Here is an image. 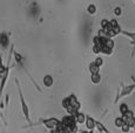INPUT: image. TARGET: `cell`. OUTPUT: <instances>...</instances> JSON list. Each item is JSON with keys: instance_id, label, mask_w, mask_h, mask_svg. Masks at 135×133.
<instances>
[{"instance_id": "cell-28", "label": "cell", "mask_w": 135, "mask_h": 133, "mask_svg": "<svg viewBox=\"0 0 135 133\" xmlns=\"http://www.w3.org/2000/svg\"><path fill=\"white\" fill-rule=\"evenodd\" d=\"M4 63H2V57H1V55H0V65H2Z\"/></svg>"}, {"instance_id": "cell-12", "label": "cell", "mask_w": 135, "mask_h": 133, "mask_svg": "<svg viewBox=\"0 0 135 133\" xmlns=\"http://www.w3.org/2000/svg\"><path fill=\"white\" fill-rule=\"evenodd\" d=\"M120 34H122V35H124V36L129 37V39H131V42H135V32H127V30L122 29Z\"/></svg>"}, {"instance_id": "cell-34", "label": "cell", "mask_w": 135, "mask_h": 133, "mask_svg": "<svg viewBox=\"0 0 135 133\" xmlns=\"http://www.w3.org/2000/svg\"><path fill=\"white\" fill-rule=\"evenodd\" d=\"M0 33H1V32H0Z\"/></svg>"}, {"instance_id": "cell-11", "label": "cell", "mask_w": 135, "mask_h": 133, "mask_svg": "<svg viewBox=\"0 0 135 133\" xmlns=\"http://www.w3.org/2000/svg\"><path fill=\"white\" fill-rule=\"evenodd\" d=\"M90 81L93 84H99L101 82V75L100 73L98 74H90Z\"/></svg>"}, {"instance_id": "cell-22", "label": "cell", "mask_w": 135, "mask_h": 133, "mask_svg": "<svg viewBox=\"0 0 135 133\" xmlns=\"http://www.w3.org/2000/svg\"><path fill=\"white\" fill-rule=\"evenodd\" d=\"M62 106H64L65 109H67L68 106H71V102H69V98H68V97H66V98L62 99Z\"/></svg>"}, {"instance_id": "cell-30", "label": "cell", "mask_w": 135, "mask_h": 133, "mask_svg": "<svg viewBox=\"0 0 135 133\" xmlns=\"http://www.w3.org/2000/svg\"><path fill=\"white\" fill-rule=\"evenodd\" d=\"M131 45L133 46V47H135V42H131Z\"/></svg>"}, {"instance_id": "cell-25", "label": "cell", "mask_w": 135, "mask_h": 133, "mask_svg": "<svg viewBox=\"0 0 135 133\" xmlns=\"http://www.w3.org/2000/svg\"><path fill=\"white\" fill-rule=\"evenodd\" d=\"M100 49H101V48L99 47V46L93 45V53H94V54H100Z\"/></svg>"}, {"instance_id": "cell-31", "label": "cell", "mask_w": 135, "mask_h": 133, "mask_svg": "<svg viewBox=\"0 0 135 133\" xmlns=\"http://www.w3.org/2000/svg\"><path fill=\"white\" fill-rule=\"evenodd\" d=\"M88 133H94V131H89V132H88Z\"/></svg>"}, {"instance_id": "cell-29", "label": "cell", "mask_w": 135, "mask_h": 133, "mask_svg": "<svg viewBox=\"0 0 135 133\" xmlns=\"http://www.w3.org/2000/svg\"><path fill=\"white\" fill-rule=\"evenodd\" d=\"M131 78H132V81H133V82H134V85H135V76H132V77H131Z\"/></svg>"}, {"instance_id": "cell-17", "label": "cell", "mask_w": 135, "mask_h": 133, "mask_svg": "<svg viewBox=\"0 0 135 133\" xmlns=\"http://www.w3.org/2000/svg\"><path fill=\"white\" fill-rule=\"evenodd\" d=\"M100 54H105V55H112V54H113V49H109L108 47L103 46V47H101V49H100Z\"/></svg>"}, {"instance_id": "cell-18", "label": "cell", "mask_w": 135, "mask_h": 133, "mask_svg": "<svg viewBox=\"0 0 135 133\" xmlns=\"http://www.w3.org/2000/svg\"><path fill=\"white\" fill-rule=\"evenodd\" d=\"M105 46H106V47H108L109 49H114V41H113V39L107 37L106 41H105Z\"/></svg>"}, {"instance_id": "cell-5", "label": "cell", "mask_w": 135, "mask_h": 133, "mask_svg": "<svg viewBox=\"0 0 135 133\" xmlns=\"http://www.w3.org/2000/svg\"><path fill=\"white\" fill-rule=\"evenodd\" d=\"M85 124H86V127L88 131H94L95 130V119L93 117H90L89 114H86V121H85Z\"/></svg>"}, {"instance_id": "cell-14", "label": "cell", "mask_w": 135, "mask_h": 133, "mask_svg": "<svg viewBox=\"0 0 135 133\" xmlns=\"http://www.w3.org/2000/svg\"><path fill=\"white\" fill-rule=\"evenodd\" d=\"M87 13L89 15H94L97 13V6H95L94 4H89L87 6Z\"/></svg>"}, {"instance_id": "cell-24", "label": "cell", "mask_w": 135, "mask_h": 133, "mask_svg": "<svg viewBox=\"0 0 135 133\" xmlns=\"http://www.w3.org/2000/svg\"><path fill=\"white\" fill-rule=\"evenodd\" d=\"M120 129L122 130V132H123V133H128V132H129V130H131V129H129V126H128L127 124H123L122 126L120 127Z\"/></svg>"}, {"instance_id": "cell-16", "label": "cell", "mask_w": 135, "mask_h": 133, "mask_svg": "<svg viewBox=\"0 0 135 133\" xmlns=\"http://www.w3.org/2000/svg\"><path fill=\"white\" fill-rule=\"evenodd\" d=\"M123 124H124V120H123L122 117H116L115 120H114V125H115L116 127H119V129H120Z\"/></svg>"}, {"instance_id": "cell-1", "label": "cell", "mask_w": 135, "mask_h": 133, "mask_svg": "<svg viewBox=\"0 0 135 133\" xmlns=\"http://www.w3.org/2000/svg\"><path fill=\"white\" fill-rule=\"evenodd\" d=\"M15 84H17V88H18V92H19V98H20V104H21V111L22 114H24L26 121L28 124H31V117H30V109H28L27 103L25 102L24 98V95H22V90H21V86H20V83L18 80H15Z\"/></svg>"}, {"instance_id": "cell-6", "label": "cell", "mask_w": 135, "mask_h": 133, "mask_svg": "<svg viewBox=\"0 0 135 133\" xmlns=\"http://www.w3.org/2000/svg\"><path fill=\"white\" fill-rule=\"evenodd\" d=\"M68 98H69V102H71V106L76 110V111H80L81 104H80V102L78 101L76 96H75V95H71V96H68Z\"/></svg>"}, {"instance_id": "cell-19", "label": "cell", "mask_w": 135, "mask_h": 133, "mask_svg": "<svg viewBox=\"0 0 135 133\" xmlns=\"http://www.w3.org/2000/svg\"><path fill=\"white\" fill-rule=\"evenodd\" d=\"M109 26H110L112 29H116V28L120 27V25H119V22H118L116 19H112L109 21Z\"/></svg>"}, {"instance_id": "cell-26", "label": "cell", "mask_w": 135, "mask_h": 133, "mask_svg": "<svg viewBox=\"0 0 135 133\" xmlns=\"http://www.w3.org/2000/svg\"><path fill=\"white\" fill-rule=\"evenodd\" d=\"M5 70H6V65H0V77H1L2 75H4V73H5Z\"/></svg>"}, {"instance_id": "cell-3", "label": "cell", "mask_w": 135, "mask_h": 133, "mask_svg": "<svg viewBox=\"0 0 135 133\" xmlns=\"http://www.w3.org/2000/svg\"><path fill=\"white\" fill-rule=\"evenodd\" d=\"M59 123H60V119H58V118H48V119H41L39 121V124H44L47 129L54 130L58 127Z\"/></svg>"}, {"instance_id": "cell-4", "label": "cell", "mask_w": 135, "mask_h": 133, "mask_svg": "<svg viewBox=\"0 0 135 133\" xmlns=\"http://www.w3.org/2000/svg\"><path fill=\"white\" fill-rule=\"evenodd\" d=\"M9 45V37H8V34L5 32H1L0 33V46L2 47V49H6Z\"/></svg>"}, {"instance_id": "cell-9", "label": "cell", "mask_w": 135, "mask_h": 133, "mask_svg": "<svg viewBox=\"0 0 135 133\" xmlns=\"http://www.w3.org/2000/svg\"><path fill=\"white\" fill-rule=\"evenodd\" d=\"M44 85L46 86V88H51V86H53V83H54V80H53V76L51 75H45L44 76Z\"/></svg>"}, {"instance_id": "cell-10", "label": "cell", "mask_w": 135, "mask_h": 133, "mask_svg": "<svg viewBox=\"0 0 135 133\" xmlns=\"http://www.w3.org/2000/svg\"><path fill=\"white\" fill-rule=\"evenodd\" d=\"M88 69H89V73L90 74H98L100 73V66H98L97 64H95V62L93 61V62H90L89 66H88Z\"/></svg>"}, {"instance_id": "cell-15", "label": "cell", "mask_w": 135, "mask_h": 133, "mask_svg": "<svg viewBox=\"0 0 135 133\" xmlns=\"http://www.w3.org/2000/svg\"><path fill=\"white\" fill-rule=\"evenodd\" d=\"M124 120V124H127L129 126V129H133L134 125H135V117H132V118H127L123 119Z\"/></svg>"}, {"instance_id": "cell-8", "label": "cell", "mask_w": 135, "mask_h": 133, "mask_svg": "<svg viewBox=\"0 0 135 133\" xmlns=\"http://www.w3.org/2000/svg\"><path fill=\"white\" fill-rule=\"evenodd\" d=\"M95 127L99 130V133H112L109 130H107V127L101 121H99V120H95Z\"/></svg>"}, {"instance_id": "cell-32", "label": "cell", "mask_w": 135, "mask_h": 133, "mask_svg": "<svg viewBox=\"0 0 135 133\" xmlns=\"http://www.w3.org/2000/svg\"><path fill=\"white\" fill-rule=\"evenodd\" d=\"M133 130H134V133H135V125H134V127H133Z\"/></svg>"}, {"instance_id": "cell-20", "label": "cell", "mask_w": 135, "mask_h": 133, "mask_svg": "<svg viewBox=\"0 0 135 133\" xmlns=\"http://www.w3.org/2000/svg\"><path fill=\"white\" fill-rule=\"evenodd\" d=\"M119 109H120V112H121V116H123V114L124 113H126V112L127 111H128V105H127V104L126 103H122V104H121V105H120V107H119Z\"/></svg>"}, {"instance_id": "cell-27", "label": "cell", "mask_w": 135, "mask_h": 133, "mask_svg": "<svg viewBox=\"0 0 135 133\" xmlns=\"http://www.w3.org/2000/svg\"><path fill=\"white\" fill-rule=\"evenodd\" d=\"M51 133H61L59 130H56V129H54V130H51Z\"/></svg>"}, {"instance_id": "cell-33", "label": "cell", "mask_w": 135, "mask_h": 133, "mask_svg": "<svg viewBox=\"0 0 135 133\" xmlns=\"http://www.w3.org/2000/svg\"><path fill=\"white\" fill-rule=\"evenodd\" d=\"M133 1H134V2H135V0H133Z\"/></svg>"}, {"instance_id": "cell-2", "label": "cell", "mask_w": 135, "mask_h": 133, "mask_svg": "<svg viewBox=\"0 0 135 133\" xmlns=\"http://www.w3.org/2000/svg\"><path fill=\"white\" fill-rule=\"evenodd\" d=\"M135 90V85H134V83L133 84H129V85H126V86H123L122 85V88H121V90L118 92V95H116V97H115V103H118L119 101H120L121 98H123V97H127L128 95H131V93H133V91Z\"/></svg>"}, {"instance_id": "cell-7", "label": "cell", "mask_w": 135, "mask_h": 133, "mask_svg": "<svg viewBox=\"0 0 135 133\" xmlns=\"http://www.w3.org/2000/svg\"><path fill=\"white\" fill-rule=\"evenodd\" d=\"M73 118L76 124H85V121H86V114H84L81 111H79L74 114Z\"/></svg>"}, {"instance_id": "cell-13", "label": "cell", "mask_w": 135, "mask_h": 133, "mask_svg": "<svg viewBox=\"0 0 135 133\" xmlns=\"http://www.w3.org/2000/svg\"><path fill=\"white\" fill-rule=\"evenodd\" d=\"M101 29H103L105 32L112 29L110 26H109V20H107V19H102V20H101Z\"/></svg>"}, {"instance_id": "cell-21", "label": "cell", "mask_w": 135, "mask_h": 133, "mask_svg": "<svg viewBox=\"0 0 135 133\" xmlns=\"http://www.w3.org/2000/svg\"><path fill=\"white\" fill-rule=\"evenodd\" d=\"M94 62H95V64H97L98 66H100V68H101V66L103 65V58L101 57V56H98V57L95 58Z\"/></svg>"}, {"instance_id": "cell-23", "label": "cell", "mask_w": 135, "mask_h": 133, "mask_svg": "<svg viewBox=\"0 0 135 133\" xmlns=\"http://www.w3.org/2000/svg\"><path fill=\"white\" fill-rule=\"evenodd\" d=\"M114 14H115L116 16L122 15V8H121V7H115V8H114Z\"/></svg>"}]
</instances>
